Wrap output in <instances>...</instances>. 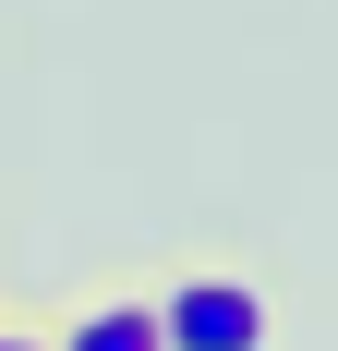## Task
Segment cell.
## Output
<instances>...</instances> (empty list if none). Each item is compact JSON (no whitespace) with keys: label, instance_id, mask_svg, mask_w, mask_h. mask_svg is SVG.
<instances>
[{"label":"cell","instance_id":"cell-3","mask_svg":"<svg viewBox=\"0 0 338 351\" xmlns=\"http://www.w3.org/2000/svg\"><path fill=\"white\" fill-rule=\"evenodd\" d=\"M0 351H49V315L36 303H0Z\"/></svg>","mask_w":338,"mask_h":351},{"label":"cell","instance_id":"cell-2","mask_svg":"<svg viewBox=\"0 0 338 351\" xmlns=\"http://www.w3.org/2000/svg\"><path fill=\"white\" fill-rule=\"evenodd\" d=\"M49 351H169L157 339V279H109L73 315H49Z\"/></svg>","mask_w":338,"mask_h":351},{"label":"cell","instance_id":"cell-1","mask_svg":"<svg viewBox=\"0 0 338 351\" xmlns=\"http://www.w3.org/2000/svg\"><path fill=\"white\" fill-rule=\"evenodd\" d=\"M157 339L169 351H278V279L242 254H194L157 279Z\"/></svg>","mask_w":338,"mask_h":351}]
</instances>
